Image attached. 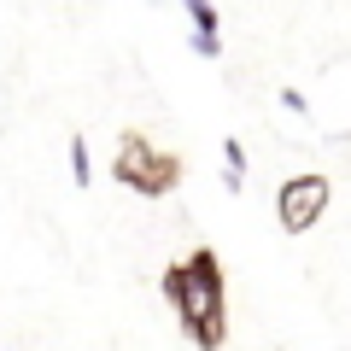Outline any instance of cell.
<instances>
[{
  "label": "cell",
  "mask_w": 351,
  "mask_h": 351,
  "mask_svg": "<svg viewBox=\"0 0 351 351\" xmlns=\"http://www.w3.org/2000/svg\"><path fill=\"white\" fill-rule=\"evenodd\" d=\"M164 299H170L182 334L193 339L199 351H223L228 339V316H223V258L211 246H199L188 263H170L164 269Z\"/></svg>",
  "instance_id": "obj_1"
},
{
  "label": "cell",
  "mask_w": 351,
  "mask_h": 351,
  "mask_svg": "<svg viewBox=\"0 0 351 351\" xmlns=\"http://www.w3.org/2000/svg\"><path fill=\"white\" fill-rule=\"evenodd\" d=\"M112 176L129 193L164 199V193H176V182H182V158H176V152H158L141 129H123V135H117V152H112Z\"/></svg>",
  "instance_id": "obj_2"
},
{
  "label": "cell",
  "mask_w": 351,
  "mask_h": 351,
  "mask_svg": "<svg viewBox=\"0 0 351 351\" xmlns=\"http://www.w3.org/2000/svg\"><path fill=\"white\" fill-rule=\"evenodd\" d=\"M328 176H287L281 182V193H276V223L287 228V234H304V228H316L322 223V211H328Z\"/></svg>",
  "instance_id": "obj_3"
},
{
  "label": "cell",
  "mask_w": 351,
  "mask_h": 351,
  "mask_svg": "<svg viewBox=\"0 0 351 351\" xmlns=\"http://www.w3.org/2000/svg\"><path fill=\"white\" fill-rule=\"evenodd\" d=\"M71 182H76V188H88V182H94V152H88L82 135H71Z\"/></svg>",
  "instance_id": "obj_4"
},
{
  "label": "cell",
  "mask_w": 351,
  "mask_h": 351,
  "mask_svg": "<svg viewBox=\"0 0 351 351\" xmlns=\"http://www.w3.org/2000/svg\"><path fill=\"white\" fill-rule=\"evenodd\" d=\"M188 6V18H193V36H217V6L211 0H182Z\"/></svg>",
  "instance_id": "obj_5"
},
{
  "label": "cell",
  "mask_w": 351,
  "mask_h": 351,
  "mask_svg": "<svg viewBox=\"0 0 351 351\" xmlns=\"http://www.w3.org/2000/svg\"><path fill=\"white\" fill-rule=\"evenodd\" d=\"M223 164L228 170H246V147H240V141H223Z\"/></svg>",
  "instance_id": "obj_6"
},
{
  "label": "cell",
  "mask_w": 351,
  "mask_h": 351,
  "mask_svg": "<svg viewBox=\"0 0 351 351\" xmlns=\"http://www.w3.org/2000/svg\"><path fill=\"white\" fill-rule=\"evenodd\" d=\"M193 53H199V59H217V53H223V36H193Z\"/></svg>",
  "instance_id": "obj_7"
}]
</instances>
